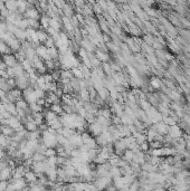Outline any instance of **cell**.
I'll use <instances>...</instances> for the list:
<instances>
[{"label": "cell", "mask_w": 190, "mask_h": 191, "mask_svg": "<svg viewBox=\"0 0 190 191\" xmlns=\"http://www.w3.org/2000/svg\"><path fill=\"white\" fill-rule=\"evenodd\" d=\"M23 97L28 102V104L34 103V102H37V100H38L37 96H36V94H35L34 88H33L31 86H28L27 88H25V90L23 91Z\"/></svg>", "instance_id": "6da1fadb"}, {"label": "cell", "mask_w": 190, "mask_h": 191, "mask_svg": "<svg viewBox=\"0 0 190 191\" xmlns=\"http://www.w3.org/2000/svg\"><path fill=\"white\" fill-rule=\"evenodd\" d=\"M35 49H36V54H37V56H39V57H40V58H43L44 60L52 59L51 58V56H49V54H48V49H47V47H46L45 45H38Z\"/></svg>", "instance_id": "7a4b0ae2"}, {"label": "cell", "mask_w": 190, "mask_h": 191, "mask_svg": "<svg viewBox=\"0 0 190 191\" xmlns=\"http://www.w3.org/2000/svg\"><path fill=\"white\" fill-rule=\"evenodd\" d=\"M47 169V162L46 160L45 161H39V162H34V164L31 166V170L34 171L36 175L38 173H45Z\"/></svg>", "instance_id": "3957f363"}, {"label": "cell", "mask_w": 190, "mask_h": 191, "mask_svg": "<svg viewBox=\"0 0 190 191\" xmlns=\"http://www.w3.org/2000/svg\"><path fill=\"white\" fill-rule=\"evenodd\" d=\"M2 60L6 63V65L8 67H14L18 63V59L15 55L12 54H6L2 56Z\"/></svg>", "instance_id": "277c9868"}, {"label": "cell", "mask_w": 190, "mask_h": 191, "mask_svg": "<svg viewBox=\"0 0 190 191\" xmlns=\"http://www.w3.org/2000/svg\"><path fill=\"white\" fill-rule=\"evenodd\" d=\"M88 130H90L91 134H92V135H94V136H97L98 134H101V133L103 132L102 125L100 124V123H97L96 121H95L94 123L88 124Z\"/></svg>", "instance_id": "5b68a950"}, {"label": "cell", "mask_w": 190, "mask_h": 191, "mask_svg": "<svg viewBox=\"0 0 190 191\" xmlns=\"http://www.w3.org/2000/svg\"><path fill=\"white\" fill-rule=\"evenodd\" d=\"M11 178H12V169L11 168L6 166V168L0 170V180L8 181L9 179H11Z\"/></svg>", "instance_id": "8992f818"}, {"label": "cell", "mask_w": 190, "mask_h": 191, "mask_svg": "<svg viewBox=\"0 0 190 191\" xmlns=\"http://www.w3.org/2000/svg\"><path fill=\"white\" fill-rule=\"evenodd\" d=\"M44 116H45V122H46L48 125L51 124L53 121H55L56 118H58V115H57L54 111H52L51 108H49L48 111H46V113H45Z\"/></svg>", "instance_id": "52a82bcc"}, {"label": "cell", "mask_w": 190, "mask_h": 191, "mask_svg": "<svg viewBox=\"0 0 190 191\" xmlns=\"http://www.w3.org/2000/svg\"><path fill=\"white\" fill-rule=\"evenodd\" d=\"M23 124L21 123V120L17 116V115H11V116L9 117V122H8V125L9 126H11L14 130H16L17 127H19L20 125Z\"/></svg>", "instance_id": "ba28073f"}, {"label": "cell", "mask_w": 190, "mask_h": 191, "mask_svg": "<svg viewBox=\"0 0 190 191\" xmlns=\"http://www.w3.org/2000/svg\"><path fill=\"white\" fill-rule=\"evenodd\" d=\"M24 178H25V180H26L28 183H33L37 181V175L31 169H30V170H27L26 172H25Z\"/></svg>", "instance_id": "9c48e42d"}, {"label": "cell", "mask_w": 190, "mask_h": 191, "mask_svg": "<svg viewBox=\"0 0 190 191\" xmlns=\"http://www.w3.org/2000/svg\"><path fill=\"white\" fill-rule=\"evenodd\" d=\"M14 35H15V37H16L17 39H19L20 42H25V40L27 39V34H26V30H25V29L17 28V29L15 30Z\"/></svg>", "instance_id": "30bf717a"}, {"label": "cell", "mask_w": 190, "mask_h": 191, "mask_svg": "<svg viewBox=\"0 0 190 191\" xmlns=\"http://www.w3.org/2000/svg\"><path fill=\"white\" fill-rule=\"evenodd\" d=\"M47 49H48V54H49L51 58L54 59V60H58V58H59V50H58V48L56 46L49 47Z\"/></svg>", "instance_id": "8fae6325"}, {"label": "cell", "mask_w": 190, "mask_h": 191, "mask_svg": "<svg viewBox=\"0 0 190 191\" xmlns=\"http://www.w3.org/2000/svg\"><path fill=\"white\" fill-rule=\"evenodd\" d=\"M78 96H79V99L83 101V102L91 101V99H90V92H88L87 88H81L78 91Z\"/></svg>", "instance_id": "7c38bea8"}, {"label": "cell", "mask_w": 190, "mask_h": 191, "mask_svg": "<svg viewBox=\"0 0 190 191\" xmlns=\"http://www.w3.org/2000/svg\"><path fill=\"white\" fill-rule=\"evenodd\" d=\"M11 53H12V50L8 46V44L3 40H0V55H6V54H11Z\"/></svg>", "instance_id": "4fadbf2b"}, {"label": "cell", "mask_w": 190, "mask_h": 191, "mask_svg": "<svg viewBox=\"0 0 190 191\" xmlns=\"http://www.w3.org/2000/svg\"><path fill=\"white\" fill-rule=\"evenodd\" d=\"M95 56L100 59L102 63H105V62L109 60V55H107L106 53H104V50H102V49L95 50Z\"/></svg>", "instance_id": "5bb4252c"}, {"label": "cell", "mask_w": 190, "mask_h": 191, "mask_svg": "<svg viewBox=\"0 0 190 191\" xmlns=\"http://www.w3.org/2000/svg\"><path fill=\"white\" fill-rule=\"evenodd\" d=\"M97 95H98L103 101H105V100H107L109 96H110V91H109L105 86H103V87H101L100 90H97Z\"/></svg>", "instance_id": "9a60e30c"}, {"label": "cell", "mask_w": 190, "mask_h": 191, "mask_svg": "<svg viewBox=\"0 0 190 191\" xmlns=\"http://www.w3.org/2000/svg\"><path fill=\"white\" fill-rule=\"evenodd\" d=\"M0 132L2 134H5V135H7V136H12L15 134V130L11 126H9V125H1Z\"/></svg>", "instance_id": "2e32d148"}, {"label": "cell", "mask_w": 190, "mask_h": 191, "mask_svg": "<svg viewBox=\"0 0 190 191\" xmlns=\"http://www.w3.org/2000/svg\"><path fill=\"white\" fill-rule=\"evenodd\" d=\"M6 110L8 111L11 115H17V106H16V103L14 102H9L6 104Z\"/></svg>", "instance_id": "e0dca14e"}, {"label": "cell", "mask_w": 190, "mask_h": 191, "mask_svg": "<svg viewBox=\"0 0 190 191\" xmlns=\"http://www.w3.org/2000/svg\"><path fill=\"white\" fill-rule=\"evenodd\" d=\"M29 110L31 111V113H35V112H43L44 111V106L38 104L37 102H34V103H30L29 104Z\"/></svg>", "instance_id": "ac0fdd59"}, {"label": "cell", "mask_w": 190, "mask_h": 191, "mask_svg": "<svg viewBox=\"0 0 190 191\" xmlns=\"http://www.w3.org/2000/svg\"><path fill=\"white\" fill-rule=\"evenodd\" d=\"M51 110L54 111L57 115H62L63 113H64V110H63V105H61L59 103H56V104H52L51 105Z\"/></svg>", "instance_id": "d6986e66"}, {"label": "cell", "mask_w": 190, "mask_h": 191, "mask_svg": "<svg viewBox=\"0 0 190 191\" xmlns=\"http://www.w3.org/2000/svg\"><path fill=\"white\" fill-rule=\"evenodd\" d=\"M39 143V140H36V139H30V140H27L26 142V147L28 149L33 150V151H36V148Z\"/></svg>", "instance_id": "ffe728a7"}, {"label": "cell", "mask_w": 190, "mask_h": 191, "mask_svg": "<svg viewBox=\"0 0 190 191\" xmlns=\"http://www.w3.org/2000/svg\"><path fill=\"white\" fill-rule=\"evenodd\" d=\"M25 129H26L27 131L31 132V131H35V130L38 129V125L35 123L34 120H31V121H27L26 123H25Z\"/></svg>", "instance_id": "44dd1931"}, {"label": "cell", "mask_w": 190, "mask_h": 191, "mask_svg": "<svg viewBox=\"0 0 190 191\" xmlns=\"http://www.w3.org/2000/svg\"><path fill=\"white\" fill-rule=\"evenodd\" d=\"M31 159H33L34 162H39V161H45L47 158H46V155H45L44 153H39V152H36V151H35Z\"/></svg>", "instance_id": "7402d4cb"}, {"label": "cell", "mask_w": 190, "mask_h": 191, "mask_svg": "<svg viewBox=\"0 0 190 191\" xmlns=\"http://www.w3.org/2000/svg\"><path fill=\"white\" fill-rule=\"evenodd\" d=\"M16 106H17V108H24V110H27V108L29 107V104H28V102H27L24 97H21V99H19V100L16 102Z\"/></svg>", "instance_id": "603a6c76"}, {"label": "cell", "mask_w": 190, "mask_h": 191, "mask_svg": "<svg viewBox=\"0 0 190 191\" xmlns=\"http://www.w3.org/2000/svg\"><path fill=\"white\" fill-rule=\"evenodd\" d=\"M49 126H51V127H53L54 130H56V131H58V130H61V129H62V127H63V126H64V125H63V123H62L61 118L58 117V118H56L55 121H53L52 123L49 124Z\"/></svg>", "instance_id": "cb8c5ba5"}, {"label": "cell", "mask_w": 190, "mask_h": 191, "mask_svg": "<svg viewBox=\"0 0 190 191\" xmlns=\"http://www.w3.org/2000/svg\"><path fill=\"white\" fill-rule=\"evenodd\" d=\"M14 69H15V75H16V77H17V76H20V75H23L25 73L24 67L21 65V63H19V62L14 66Z\"/></svg>", "instance_id": "d4e9b609"}, {"label": "cell", "mask_w": 190, "mask_h": 191, "mask_svg": "<svg viewBox=\"0 0 190 191\" xmlns=\"http://www.w3.org/2000/svg\"><path fill=\"white\" fill-rule=\"evenodd\" d=\"M70 71H72V73H73V76H74V77H76V78H78V79H82V78H84V76H83V73H82V71H81L79 66H78V67H73Z\"/></svg>", "instance_id": "484cf974"}, {"label": "cell", "mask_w": 190, "mask_h": 191, "mask_svg": "<svg viewBox=\"0 0 190 191\" xmlns=\"http://www.w3.org/2000/svg\"><path fill=\"white\" fill-rule=\"evenodd\" d=\"M0 88L3 90V91H6V92H8L11 90V88L9 87L8 83H7V79L3 78V77H0Z\"/></svg>", "instance_id": "4316f807"}, {"label": "cell", "mask_w": 190, "mask_h": 191, "mask_svg": "<svg viewBox=\"0 0 190 191\" xmlns=\"http://www.w3.org/2000/svg\"><path fill=\"white\" fill-rule=\"evenodd\" d=\"M37 37H38V40L39 42H45L47 40V38H48V35L43 31V30H39V31H37Z\"/></svg>", "instance_id": "83f0119b"}, {"label": "cell", "mask_w": 190, "mask_h": 191, "mask_svg": "<svg viewBox=\"0 0 190 191\" xmlns=\"http://www.w3.org/2000/svg\"><path fill=\"white\" fill-rule=\"evenodd\" d=\"M98 152H100V149H97V148H94V149H90L88 150V155H90V159H91V161H94V159L98 155Z\"/></svg>", "instance_id": "f1b7e54d"}, {"label": "cell", "mask_w": 190, "mask_h": 191, "mask_svg": "<svg viewBox=\"0 0 190 191\" xmlns=\"http://www.w3.org/2000/svg\"><path fill=\"white\" fill-rule=\"evenodd\" d=\"M97 115H102L104 117H107V118H110L111 117V111L109 110V108H101V110H98V112H97Z\"/></svg>", "instance_id": "f546056e"}, {"label": "cell", "mask_w": 190, "mask_h": 191, "mask_svg": "<svg viewBox=\"0 0 190 191\" xmlns=\"http://www.w3.org/2000/svg\"><path fill=\"white\" fill-rule=\"evenodd\" d=\"M44 154L46 155V158H49V157L57 155V151H56V148H47Z\"/></svg>", "instance_id": "4dcf8cb0"}, {"label": "cell", "mask_w": 190, "mask_h": 191, "mask_svg": "<svg viewBox=\"0 0 190 191\" xmlns=\"http://www.w3.org/2000/svg\"><path fill=\"white\" fill-rule=\"evenodd\" d=\"M63 110H64V113H68V114L76 112V110L73 105H66V104H63Z\"/></svg>", "instance_id": "1f68e13d"}, {"label": "cell", "mask_w": 190, "mask_h": 191, "mask_svg": "<svg viewBox=\"0 0 190 191\" xmlns=\"http://www.w3.org/2000/svg\"><path fill=\"white\" fill-rule=\"evenodd\" d=\"M52 76H53V79L55 81V82H59L61 81V71H58V69H54L52 71Z\"/></svg>", "instance_id": "d6a6232c"}, {"label": "cell", "mask_w": 190, "mask_h": 191, "mask_svg": "<svg viewBox=\"0 0 190 191\" xmlns=\"http://www.w3.org/2000/svg\"><path fill=\"white\" fill-rule=\"evenodd\" d=\"M102 69L104 71V73L106 75H110L111 73H112V66L111 65H109L107 64V62H105V63H103V65H102Z\"/></svg>", "instance_id": "836d02e7"}, {"label": "cell", "mask_w": 190, "mask_h": 191, "mask_svg": "<svg viewBox=\"0 0 190 191\" xmlns=\"http://www.w3.org/2000/svg\"><path fill=\"white\" fill-rule=\"evenodd\" d=\"M47 149V147L45 145V143L43 141H39L37 148H36V152H39V153H45V151Z\"/></svg>", "instance_id": "e575fe53"}, {"label": "cell", "mask_w": 190, "mask_h": 191, "mask_svg": "<svg viewBox=\"0 0 190 191\" xmlns=\"http://www.w3.org/2000/svg\"><path fill=\"white\" fill-rule=\"evenodd\" d=\"M81 135H82V141H83V143H86L92 138V135L88 132H86V131H83V132L81 133Z\"/></svg>", "instance_id": "d590c367"}, {"label": "cell", "mask_w": 190, "mask_h": 191, "mask_svg": "<svg viewBox=\"0 0 190 191\" xmlns=\"http://www.w3.org/2000/svg\"><path fill=\"white\" fill-rule=\"evenodd\" d=\"M44 45H45L47 48L55 46V40H54V38H53V37H48V38H47V40L44 42Z\"/></svg>", "instance_id": "8d00e7d4"}, {"label": "cell", "mask_w": 190, "mask_h": 191, "mask_svg": "<svg viewBox=\"0 0 190 191\" xmlns=\"http://www.w3.org/2000/svg\"><path fill=\"white\" fill-rule=\"evenodd\" d=\"M7 83H8L9 87L12 90V88H15L16 87V78L15 77H9L7 78Z\"/></svg>", "instance_id": "74e56055"}, {"label": "cell", "mask_w": 190, "mask_h": 191, "mask_svg": "<svg viewBox=\"0 0 190 191\" xmlns=\"http://www.w3.org/2000/svg\"><path fill=\"white\" fill-rule=\"evenodd\" d=\"M6 6H7V8H8L9 10H15V9L17 8V3H16V1H14V0L8 1V2L6 3Z\"/></svg>", "instance_id": "f35d334b"}, {"label": "cell", "mask_w": 190, "mask_h": 191, "mask_svg": "<svg viewBox=\"0 0 190 191\" xmlns=\"http://www.w3.org/2000/svg\"><path fill=\"white\" fill-rule=\"evenodd\" d=\"M110 173H111V175H112L113 178L120 177V170H119L116 166H113L112 169H111V171H110Z\"/></svg>", "instance_id": "ab89813d"}, {"label": "cell", "mask_w": 190, "mask_h": 191, "mask_svg": "<svg viewBox=\"0 0 190 191\" xmlns=\"http://www.w3.org/2000/svg\"><path fill=\"white\" fill-rule=\"evenodd\" d=\"M7 74H8L9 77H15L16 78V75H15V69L14 67H7Z\"/></svg>", "instance_id": "60d3db41"}, {"label": "cell", "mask_w": 190, "mask_h": 191, "mask_svg": "<svg viewBox=\"0 0 190 191\" xmlns=\"http://www.w3.org/2000/svg\"><path fill=\"white\" fill-rule=\"evenodd\" d=\"M43 75H44V77H45V82H46V83H51V82L54 81L51 73H45V74H43Z\"/></svg>", "instance_id": "b9f144b4"}, {"label": "cell", "mask_w": 190, "mask_h": 191, "mask_svg": "<svg viewBox=\"0 0 190 191\" xmlns=\"http://www.w3.org/2000/svg\"><path fill=\"white\" fill-rule=\"evenodd\" d=\"M49 25H51V27L54 28L55 30H56V29H59V24H58L56 20H54V19L49 20Z\"/></svg>", "instance_id": "7bdbcfd3"}, {"label": "cell", "mask_w": 190, "mask_h": 191, "mask_svg": "<svg viewBox=\"0 0 190 191\" xmlns=\"http://www.w3.org/2000/svg\"><path fill=\"white\" fill-rule=\"evenodd\" d=\"M27 16L29 17V18H31V19H35V18H37V11L36 10H29L28 12H27Z\"/></svg>", "instance_id": "ee69618b"}, {"label": "cell", "mask_w": 190, "mask_h": 191, "mask_svg": "<svg viewBox=\"0 0 190 191\" xmlns=\"http://www.w3.org/2000/svg\"><path fill=\"white\" fill-rule=\"evenodd\" d=\"M124 159H125V160H128V161L132 160V159H133V152H131V151L125 152V153H124Z\"/></svg>", "instance_id": "f6af8a7d"}, {"label": "cell", "mask_w": 190, "mask_h": 191, "mask_svg": "<svg viewBox=\"0 0 190 191\" xmlns=\"http://www.w3.org/2000/svg\"><path fill=\"white\" fill-rule=\"evenodd\" d=\"M120 123H121L120 117L118 116V115H115V116L113 117V124H120Z\"/></svg>", "instance_id": "bcb514c9"}, {"label": "cell", "mask_w": 190, "mask_h": 191, "mask_svg": "<svg viewBox=\"0 0 190 191\" xmlns=\"http://www.w3.org/2000/svg\"><path fill=\"white\" fill-rule=\"evenodd\" d=\"M42 25H43L44 27H46V28H47L48 25H49V21H48L46 18H43V19H42Z\"/></svg>", "instance_id": "7dc6e473"}, {"label": "cell", "mask_w": 190, "mask_h": 191, "mask_svg": "<svg viewBox=\"0 0 190 191\" xmlns=\"http://www.w3.org/2000/svg\"><path fill=\"white\" fill-rule=\"evenodd\" d=\"M7 67H8V66L6 65V63H5V62L1 59V60H0V69H7Z\"/></svg>", "instance_id": "c3c4849f"}, {"label": "cell", "mask_w": 190, "mask_h": 191, "mask_svg": "<svg viewBox=\"0 0 190 191\" xmlns=\"http://www.w3.org/2000/svg\"><path fill=\"white\" fill-rule=\"evenodd\" d=\"M152 86H153V87H159V86H160V81L153 79V81H152Z\"/></svg>", "instance_id": "681fc988"}, {"label": "cell", "mask_w": 190, "mask_h": 191, "mask_svg": "<svg viewBox=\"0 0 190 191\" xmlns=\"http://www.w3.org/2000/svg\"><path fill=\"white\" fill-rule=\"evenodd\" d=\"M107 189H109V190H114L115 188H114V187H107Z\"/></svg>", "instance_id": "f907efd6"}, {"label": "cell", "mask_w": 190, "mask_h": 191, "mask_svg": "<svg viewBox=\"0 0 190 191\" xmlns=\"http://www.w3.org/2000/svg\"><path fill=\"white\" fill-rule=\"evenodd\" d=\"M0 130H1V123H0Z\"/></svg>", "instance_id": "816d5d0a"}]
</instances>
